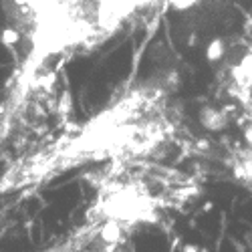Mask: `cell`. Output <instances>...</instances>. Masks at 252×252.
Returning <instances> with one entry per match:
<instances>
[{
  "instance_id": "cell-1",
  "label": "cell",
  "mask_w": 252,
  "mask_h": 252,
  "mask_svg": "<svg viewBox=\"0 0 252 252\" xmlns=\"http://www.w3.org/2000/svg\"><path fill=\"white\" fill-rule=\"evenodd\" d=\"M224 117H222V113H218L216 109H206L204 113H202V125L206 129H212V131H216V129H222L224 127Z\"/></svg>"
},
{
  "instance_id": "cell-2",
  "label": "cell",
  "mask_w": 252,
  "mask_h": 252,
  "mask_svg": "<svg viewBox=\"0 0 252 252\" xmlns=\"http://www.w3.org/2000/svg\"><path fill=\"white\" fill-rule=\"evenodd\" d=\"M226 55V47H224V40L222 38H214L210 40V45L206 47V59L210 63H216V61H222Z\"/></svg>"
},
{
  "instance_id": "cell-3",
  "label": "cell",
  "mask_w": 252,
  "mask_h": 252,
  "mask_svg": "<svg viewBox=\"0 0 252 252\" xmlns=\"http://www.w3.org/2000/svg\"><path fill=\"white\" fill-rule=\"evenodd\" d=\"M103 238H105V240H109V242L119 240V228H117L113 222L107 224V226H105V230H103Z\"/></svg>"
},
{
  "instance_id": "cell-4",
  "label": "cell",
  "mask_w": 252,
  "mask_h": 252,
  "mask_svg": "<svg viewBox=\"0 0 252 252\" xmlns=\"http://www.w3.org/2000/svg\"><path fill=\"white\" fill-rule=\"evenodd\" d=\"M240 71L246 73V77L252 81V55H248L244 61H242V65H240Z\"/></svg>"
},
{
  "instance_id": "cell-5",
  "label": "cell",
  "mask_w": 252,
  "mask_h": 252,
  "mask_svg": "<svg viewBox=\"0 0 252 252\" xmlns=\"http://www.w3.org/2000/svg\"><path fill=\"white\" fill-rule=\"evenodd\" d=\"M16 40H18V34L14 31H4V43L12 45V43H16Z\"/></svg>"
}]
</instances>
